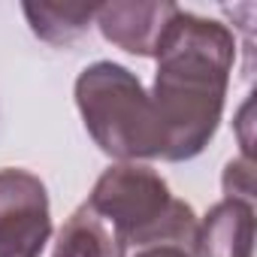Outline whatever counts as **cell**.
Returning a JSON list of instances; mask_svg holds the SVG:
<instances>
[{
	"mask_svg": "<svg viewBox=\"0 0 257 257\" xmlns=\"http://www.w3.org/2000/svg\"><path fill=\"white\" fill-rule=\"evenodd\" d=\"M179 10L176 4H100L94 19L112 46L140 58H158Z\"/></svg>",
	"mask_w": 257,
	"mask_h": 257,
	"instance_id": "obj_5",
	"label": "cell"
},
{
	"mask_svg": "<svg viewBox=\"0 0 257 257\" xmlns=\"http://www.w3.org/2000/svg\"><path fill=\"white\" fill-rule=\"evenodd\" d=\"M221 182H224V194H227L224 200H242V203L254 206V167H251V158L230 161Z\"/></svg>",
	"mask_w": 257,
	"mask_h": 257,
	"instance_id": "obj_9",
	"label": "cell"
},
{
	"mask_svg": "<svg viewBox=\"0 0 257 257\" xmlns=\"http://www.w3.org/2000/svg\"><path fill=\"white\" fill-rule=\"evenodd\" d=\"M76 106L91 140L109 158L137 164L164 158V127L140 76L121 64L97 61L76 79Z\"/></svg>",
	"mask_w": 257,
	"mask_h": 257,
	"instance_id": "obj_2",
	"label": "cell"
},
{
	"mask_svg": "<svg viewBox=\"0 0 257 257\" xmlns=\"http://www.w3.org/2000/svg\"><path fill=\"white\" fill-rule=\"evenodd\" d=\"M49 236L46 185L28 170H0V257H40Z\"/></svg>",
	"mask_w": 257,
	"mask_h": 257,
	"instance_id": "obj_4",
	"label": "cell"
},
{
	"mask_svg": "<svg viewBox=\"0 0 257 257\" xmlns=\"http://www.w3.org/2000/svg\"><path fill=\"white\" fill-rule=\"evenodd\" d=\"M52 257H115V242L109 227L82 203L58 233Z\"/></svg>",
	"mask_w": 257,
	"mask_h": 257,
	"instance_id": "obj_8",
	"label": "cell"
},
{
	"mask_svg": "<svg viewBox=\"0 0 257 257\" xmlns=\"http://www.w3.org/2000/svg\"><path fill=\"white\" fill-rule=\"evenodd\" d=\"M127 257H194V254L188 248H179V245H146Z\"/></svg>",
	"mask_w": 257,
	"mask_h": 257,
	"instance_id": "obj_10",
	"label": "cell"
},
{
	"mask_svg": "<svg viewBox=\"0 0 257 257\" xmlns=\"http://www.w3.org/2000/svg\"><path fill=\"white\" fill-rule=\"evenodd\" d=\"M194 257H254V206L242 200L215 203L197 227Z\"/></svg>",
	"mask_w": 257,
	"mask_h": 257,
	"instance_id": "obj_6",
	"label": "cell"
},
{
	"mask_svg": "<svg viewBox=\"0 0 257 257\" xmlns=\"http://www.w3.org/2000/svg\"><path fill=\"white\" fill-rule=\"evenodd\" d=\"M25 16L31 22V31L40 40L61 46V43H73L91 28L97 7L94 4H25Z\"/></svg>",
	"mask_w": 257,
	"mask_h": 257,
	"instance_id": "obj_7",
	"label": "cell"
},
{
	"mask_svg": "<svg viewBox=\"0 0 257 257\" xmlns=\"http://www.w3.org/2000/svg\"><path fill=\"white\" fill-rule=\"evenodd\" d=\"M236 61L233 34L179 10L158 52L155 91L149 94L164 127V161H191L215 137Z\"/></svg>",
	"mask_w": 257,
	"mask_h": 257,
	"instance_id": "obj_1",
	"label": "cell"
},
{
	"mask_svg": "<svg viewBox=\"0 0 257 257\" xmlns=\"http://www.w3.org/2000/svg\"><path fill=\"white\" fill-rule=\"evenodd\" d=\"M170 200V185L152 167L115 164L103 170L85 203L109 227L112 242H124L134 233L146 230L152 221H158L167 212Z\"/></svg>",
	"mask_w": 257,
	"mask_h": 257,
	"instance_id": "obj_3",
	"label": "cell"
}]
</instances>
